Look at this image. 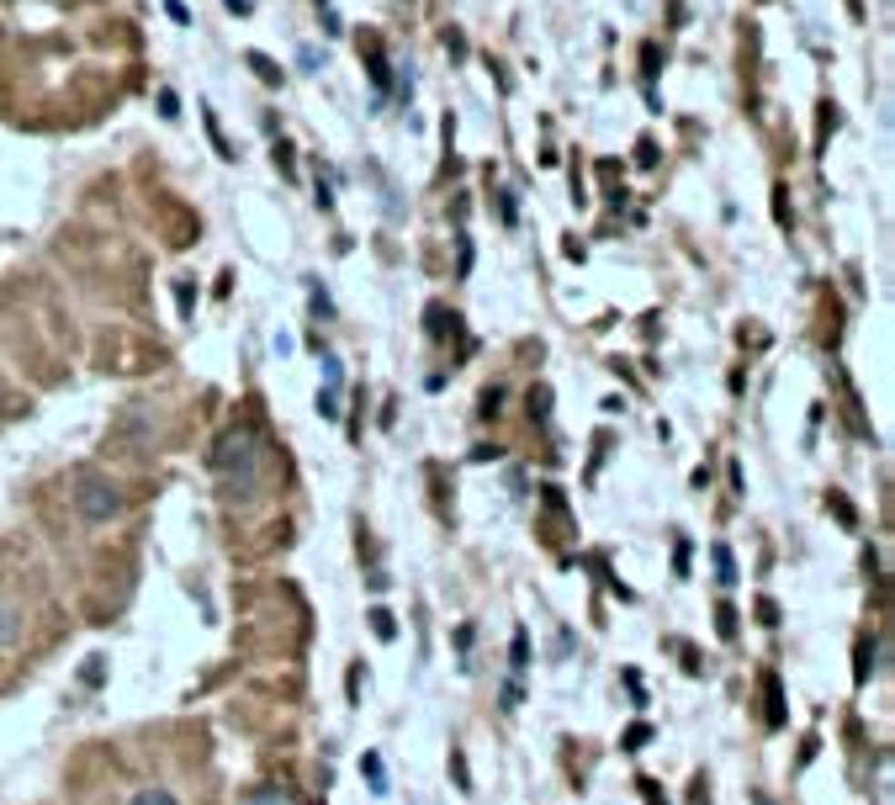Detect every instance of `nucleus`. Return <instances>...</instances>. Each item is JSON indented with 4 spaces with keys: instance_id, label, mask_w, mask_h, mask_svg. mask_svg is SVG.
Instances as JSON below:
<instances>
[{
    "instance_id": "obj_6",
    "label": "nucleus",
    "mask_w": 895,
    "mask_h": 805,
    "mask_svg": "<svg viewBox=\"0 0 895 805\" xmlns=\"http://www.w3.org/2000/svg\"><path fill=\"white\" fill-rule=\"evenodd\" d=\"M149 434V413L144 408H127V419L117 424V440H144Z\"/></svg>"
},
{
    "instance_id": "obj_22",
    "label": "nucleus",
    "mask_w": 895,
    "mask_h": 805,
    "mask_svg": "<svg viewBox=\"0 0 895 805\" xmlns=\"http://www.w3.org/2000/svg\"><path fill=\"white\" fill-rule=\"evenodd\" d=\"M223 5H228V11H239V16L249 11V0H223Z\"/></svg>"
},
{
    "instance_id": "obj_14",
    "label": "nucleus",
    "mask_w": 895,
    "mask_h": 805,
    "mask_svg": "<svg viewBox=\"0 0 895 805\" xmlns=\"http://www.w3.org/2000/svg\"><path fill=\"white\" fill-rule=\"evenodd\" d=\"M318 413H323V419H340V393L323 387V393H318Z\"/></svg>"
},
{
    "instance_id": "obj_23",
    "label": "nucleus",
    "mask_w": 895,
    "mask_h": 805,
    "mask_svg": "<svg viewBox=\"0 0 895 805\" xmlns=\"http://www.w3.org/2000/svg\"><path fill=\"white\" fill-rule=\"evenodd\" d=\"M0 419H5V393H0Z\"/></svg>"
},
{
    "instance_id": "obj_10",
    "label": "nucleus",
    "mask_w": 895,
    "mask_h": 805,
    "mask_svg": "<svg viewBox=\"0 0 895 805\" xmlns=\"http://www.w3.org/2000/svg\"><path fill=\"white\" fill-rule=\"evenodd\" d=\"M249 69L265 80V85H281V69H276V59H265V54H249Z\"/></svg>"
},
{
    "instance_id": "obj_4",
    "label": "nucleus",
    "mask_w": 895,
    "mask_h": 805,
    "mask_svg": "<svg viewBox=\"0 0 895 805\" xmlns=\"http://www.w3.org/2000/svg\"><path fill=\"white\" fill-rule=\"evenodd\" d=\"M366 64H371V80H376V91L387 95V54H382V43H376V37L366 43Z\"/></svg>"
},
{
    "instance_id": "obj_18",
    "label": "nucleus",
    "mask_w": 895,
    "mask_h": 805,
    "mask_svg": "<svg viewBox=\"0 0 895 805\" xmlns=\"http://www.w3.org/2000/svg\"><path fill=\"white\" fill-rule=\"evenodd\" d=\"M175 303H181V313H191V303H196V292H191V281H181V286H175Z\"/></svg>"
},
{
    "instance_id": "obj_8",
    "label": "nucleus",
    "mask_w": 895,
    "mask_h": 805,
    "mask_svg": "<svg viewBox=\"0 0 895 805\" xmlns=\"http://www.w3.org/2000/svg\"><path fill=\"white\" fill-rule=\"evenodd\" d=\"M127 805H181L170 790H159V784H149V790H133V800Z\"/></svg>"
},
{
    "instance_id": "obj_20",
    "label": "nucleus",
    "mask_w": 895,
    "mask_h": 805,
    "mask_svg": "<svg viewBox=\"0 0 895 805\" xmlns=\"http://www.w3.org/2000/svg\"><path fill=\"white\" fill-rule=\"evenodd\" d=\"M647 737H651L647 726H631V731H625V747H631V752H636V747L647 742Z\"/></svg>"
},
{
    "instance_id": "obj_1",
    "label": "nucleus",
    "mask_w": 895,
    "mask_h": 805,
    "mask_svg": "<svg viewBox=\"0 0 895 805\" xmlns=\"http://www.w3.org/2000/svg\"><path fill=\"white\" fill-rule=\"evenodd\" d=\"M207 466L223 477V488L234 498H249L260 488V434L249 424H234V430L217 434V445L207 451Z\"/></svg>"
},
{
    "instance_id": "obj_7",
    "label": "nucleus",
    "mask_w": 895,
    "mask_h": 805,
    "mask_svg": "<svg viewBox=\"0 0 895 805\" xmlns=\"http://www.w3.org/2000/svg\"><path fill=\"white\" fill-rule=\"evenodd\" d=\"M711 557H715V578H721V589H731V583H737V562H731V552L715 546Z\"/></svg>"
},
{
    "instance_id": "obj_5",
    "label": "nucleus",
    "mask_w": 895,
    "mask_h": 805,
    "mask_svg": "<svg viewBox=\"0 0 895 805\" xmlns=\"http://www.w3.org/2000/svg\"><path fill=\"white\" fill-rule=\"evenodd\" d=\"M361 774L371 779L376 795H387V763H382V752H366V758H361Z\"/></svg>"
},
{
    "instance_id": "obj_21",
    "label": "nucleus",
    "mask_w": 895,
    "mask_h": 805,
    "mask_svg": "<svg viewBox=\"0 0 895 805\" xmlns=\"http://www.w3.org/2000/svg\"><path fill=\"white\" fill-rule=\"evenodd\" d=\"M445 48H451V54L462 59V54H466V37H462V32H445Z\"/></svg>"
},
{
    "instance_id": "obj_13",
    "label": "nucleus",
    "mask_w": 895,
    "mask_h": 805,
    "mask_svg": "<svg viewBox=\"0 0 895 805\" xmlns=\"http://www.w3.org/2000/svg\"><path fill=\"white\" fill-rule=\"evenodd\" d=\"M323 382H329V393H340V387H344V372H340V361H334V355H323Z\"/></svg>"
},
{
    "instance_id": "obj_15",
    "label": "nucleus",
    "mask_w": 895,
    "mask_h": 805,
    "mask_svg": "<svg viewBox=\"0 0 895 805\" xmlns=\"http://www.w3.org/2000/svg\"><path fill=\"white\" fill-rule=\"evenodd\" d=\"M498 217H503V223H514V217H520V207H514V191H498Z\"/></svg>"
},
{
    "instance_id": "obj_2",
    "label": "nucleus",
    "mask_w": 895,
    "mask_h": 805,
    "mask_svg": "<svg viewBox=\"0 0 895 805\" xmlns=\"http://www.w3.org/2000/svg\"><path fill=\"white\" fill-rule=\"evenodd\" d=\"M75 514H80L85 525H106V520H117V514H123L117 482H112V477H80V488H75Z\"/></svg>"
},
{
    "instance_id": "obj_19",
    "label": "nucleus",
    "mask_w": 895,
    "mask_h": 805,
    "mask_svg": "<svg viewBox=\"0 0 895 805\" xmlns=\"http://www.w3.org/2000/svg\"><path fill=\"white\" fill-rule=\"evenodd\" d=\"M636 159H641V164H657V144H651V138H641V144H636Z\"/></svg>"
},
{
    "instance_id": "obj_17",
    "label": "nucleus",
    "mask_w": 895,
    "mask_h": 805,
    "mask_svg": "<svg viewBox=\"0 0 895 805\" xmlns=\"http://www.w3.org/2000/svg\"><path fill=\"white\" fill-rule=\"evenodd\" d=\"M657 64H662L657 59V43H647V48H641V75H647V80L657 75Z\"/></svg>"
},
{
    "instance_id": "obj_16",
    "label": "nucleus",
    "mask_w": 895,
    "mask_h": 805,
    "mask_svg": "<svg viewBox=\"0 0 895 805\" xmlns=\"http://www.w3.org/2000/svg\"><path fill=\"white\" fill-rule=\"evenodd\" d=\"M101 662H106V657H91V662H85V673H80V679L91 683V689H95L101 679H106V668H101Z\"/></svg>"
},
{
    "instance_id": "obj_12",
    "label": "nucleus",
    "mask_w": 895,
    "mask_h": 805,
    "mask_svg": "<svg viewBox=\"0 0 895 805\" xmlns=\"http://www.w3.org/2000/svg\"><path fill=\"white\" fill-rule=\"evenodd\" d=\"M159 117H164V123H175V117H181V95H175V91H159Z\"/></svg>"
},
{
    "instance_id": "obj_9",
    "label": "nucleus",
    "mask_w": 895,
    "mask_h": 805,
    "mask_svg": "<svg viewBox=\"0 0 895 805\" xmlns=\"http://www.w3.org/2000/svg\"><path fill=\"white\" fill-rule=\"evenodd\" d=\"M509 668H514V673H525V668H530V636H525V631H514V647H509Z\"/></svg>"
},
{
    "instance_id": "obj_3",
    "label": "nucleus",
    "mask_w": 895,
    "mask_h": 805,
    "mask_svg": "<svg viewBox=\"0 0 895 805\" xmlns=\"http://www.w3.org/2000/svg\"><path fill=\"white\" fill-rule=\"evenodd\" d=\"M16 636H22V610H16V604H5V599H0V647H11V641H16Z\"/></svg>"
},
{
    "instance_id": "obj_11",
    "label": "nucleus",
    "mask_w": 895,
    "mask_h": 805,
    "mask_svg": "<svg viewBox=\"0 0 895 805\" xmlns=\"http://www.w3.org/2000/svg\"><path fill=\"white\" fill-rule=\"evenodd\" d=\"M371 631H376V636H382V641H393V636H398V625H393V615H387V610H371Z\"/></svg>"
}]
</instances>
